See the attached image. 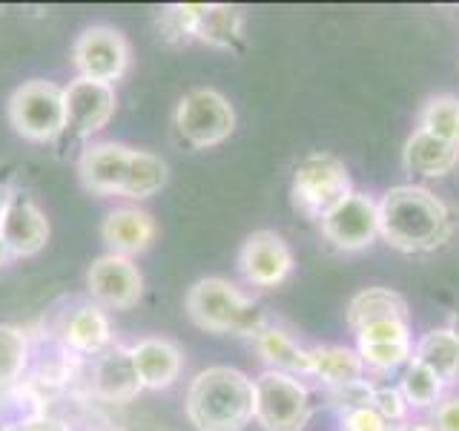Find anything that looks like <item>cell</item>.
<instances>
[{
    "label": "cell",
    "mask_w": 459,
    "mask_h": 431,
    "mask_svg": "<svg viewBox=\"0 0 459 431\" xmlns=\"http://www.w3.org/2000/svg\"><path fill=\"white\" fill-rule=\"evenodd\" d=\"M359 359L365 368L373 371H394L399 365L411 363L413 356V342H359Z\"/></svg>",
    "instance_id": "f1b7e54d"
},
{
    "label": "cell",
    "mask_w": 459,
    "mask_h": 431,
    "mask_svg": "<svg viewBox=\"0 0 459 431\" xmlns=\"http://www.w3.org/2000/svg\"><path fill=\"white\" fill-rule=\"evenodd\" d=\"M9 198H12V190H9L6 184H0V219H4V213H6Z\"/></svg>",
    "instance_id": "e575fe53"
},
{
    "label": "cell",
    "mask_w": 459,
    "mask_h": 431,
    "mask_svg": "<svg viewBox=\"0 0 459 431\" xmlns=\"http://www.w3.org/2000/svg\"><path fill=\"white\" fill-rule=\"evenodd\" d=\"M293 251L276 230H255L241 244L238 270L253 287H279L293 273Z\"/></svg>",
    "instance_id": "7c38bea8"
},
{
    "label": "cell",
    "mask_w": 459,
    "mask_h": 431,
    "mask_svg": "<svg viewBox=\"0 0 459 431\" xmlns=\"http://www.w3.org/2000/svg\"><path fill=\"white\" fill-rule=\"evenodd\" d=\"M129 354H133L141 388H150V391L169 388L184 368L181 348L167 337H143L135 345H129Z\"/></svg>",
    "instance_id": "ac0fdd59"
},
{
    "label": "cell",
    "mask_w": 459,
    "mask_h": 431,
    "mask_svg": "<svg viewBox=\"0 0 459 431\" xmlns=\"http://www.w3.org/2000/svg\"><path fill=\"white\" fill-rule=\"evenodd\" d=\"M155 236H158V224L141 207H115L107 213L104 224H100V239L107 242L109 253L129 256V259L150 251Z\"/></svg>",
    "instance_id": "d6986e66"
},
{
    "label": "cell",
    "mask_w": 459,
    "mask_h": 431,
    "mask_svg": "<svg viewBox=\"0 0 459 431\" xmlns=\"http://www.w3.org/2000/svg\"><path fill=\"white\" fill-rule=\"evenodd\" d=\"M72 64L78 78L115 86L129 69V40L115 26L95 23L72 43Z\"/></svg>",
    "instance_id": "9c48e42d"
},
{
    "label": "cell",
    "mask_w": 459,
    "mask_h": 431,
    "mask_svg": "<svg viewBox=\"0 0 459 431\" xmlns=\"http://www.w3.org/2000/svg\"><path fill=\"white\" fill-rule=\"evenodd\" d=\"M9 259H12V253H9V248H6V242L0 239V268H4V265L9 262Z\"/></svg>",
    "instance_id": "d590c367"
},
{
    "label": "cell",
    "mask_w": 459,
    "mask_h": 431,
    "mask_svg": "<svg viewBox=\"0 0 459 431\" xmlns=\"http://www.w3.org/2000/svg\"><path fill=\"white\" fill-rule=\"evenodd\" d=\"M399 391H402V397H405L408 406H413V409H430V406H437V402H439V397L445 391V383L428 365L411 359L405 374H402V388H399Z\"/></svg>",
    "instance_id": "4316f807"
},
{
    "label": "cell",
    "mask_w": 459,
    "mask_h": 431,
    "mask_svg": "<svg viewBox=\"0 0 459 431\" xmlns=\"http://www.w3.org/2000/svg\"><path fill=\"white\" fill-rule=\"evenodd\" d=\"M167 181H169V167L161 155L147 153V150H133L121 196L135 198V201L150 198L158 190H164Z\"/></svg>",
    "instance_id": "d4e9b609"
},
{
    "label": "cell",
    "mask_w": 459,
    "mask_h": 431,
    "mask_svg": "<svg viewBox=\"0 0 459 431\" xmlns=\"http://www.w3.org/2000/svg\"><path fill=\"white\" fill-rule=\"evenodd\" d=\"M411 359L428 365L445 385L459 380V339L454 337L451 328L428 330V334L416 342Z\"/></svg>",
    "instance_id": "cb8c5ba5"
},
{
    "label": "cell",
    "mask_w": 459,
    "mask_h": 431,
    "mask_svg": "<svg viewBox=\"0 0 459 431\" xmlns=\"http://www.w3.org/2000/svg\"><path fill=\"white\" fill-rule=\"evenodd\" d=\"M290 196L296 210H301L310 219H325L333 213L344 198L353 196L351 172L342 158L330 153H313L305 155L293 170Z\"/></svg>",
    "instance_id": "277c9868"
},
{
    "label": "cell",
    "mask_w": 459,
    "mask_h": 431,
    "mask_svg": "<svg viewBox=\"0 0 459 431\" xmlns=\"http://www.w3.org/2000/svg\"><path fill=\"white\" fill-rule=\"evenodd\" d=\"M29 365V337L18 325L0 322V388L12 385Z\"/></svg>",
    "instance_id": "83f0119b"
},
{
    "label": "cell",
    "mask_w": 459,
    "mask_h": 431,
    "mask_svg": "<svg viewBox=\"0 0 459 431\" xmlns=\"http://www.w3.org/2000/svg\"><path fill=\"white\" fill-rule=\"evenodd\" d=\"M402 162H405L408 172H416V176L442 179L459 164V147L425 133V129H416V133H411V138L405 141Z\"/></svg>",
    "instance_id": "ffe728a7"
},
{
    "label": "cell",
    "mask_w": 459,
    "mask_h": 431,
    "mask_svg": "<svg viewBox=\"0 0 459 431\" xmlns=\"http://www.w3.org/2000/svg\"><path fill=\"white\" fill-rule=\"evenodd\" d=\"M49 219L40 205L26 193H12L4 219H0V239L6 242L12 256H35L49 242Z\"/></svg>",
    "instance_id": "5bb4252c"
},
{
    "label": "cell",
    "mask_w": 459,
    "mask_h": 431,
    "mask_svg": "<svg viewBox=\"0 0 459 431\" xmlns=\"http://www.w3.org/2000/svg\"><path fill=\"white\" fill-rule=\"evenodd\" d=\"M451 330H454V337L459 339V308H456L454 316H451Z\"/></svg>",
    "instance_id": "8d00e7d4"
},
{
    "label": "cell",
    "mask_w": 459,
    "mask_h": 431,
    "mask_svg": "<svg viewBox=\"0 0 459 431\" xmlns=\"http://www.w3.org/2000/svg\"><path fill=\"white\" fill-rule=\"evenodd\" d=\"M86 291L100 308L129 311L143 296V277L129 256L104 253L86 270Z\"/></svg>",
    "instance_id": "30bf717a"
},
{
    "label": "cell",
    "mask_w": 459,
    "mask_h": 431,
    "mask_svg": "<svg viewBox=\"0 0 459 431\" xmlns=\"http://www.w3.org/2000/svg\"><path fill=\"white\" fill-rule=\"evenodd\" d=\"M143 391L138 371L126 345H109V348L95 356L92 365V394L107 402H129Z\"/></svg>",
    "instance_id": "e0dca14e"
},
{
    "label": "cell",
    "mask_w": 459,
    "mask_h": 431,
    "mask_svg": "<svg viewBox=\"0 0 459 431\" xmlns=\"http://www.w3.org/2000/svg\"><path fill=\"white\" fill-rule=\"evenodd\" d=\"M161 21L167 32L215 49H238L244 32V12L227 4H176L161 12Z\"/></svg>",
    "instance_id": "52a82bcc"
},
{
    "label": "cell",
    "mask_w": 459,
    "mask_h": 431,
    "mask_svg": "<svg viewBox=\"0 0 459 431\" xmlns=\"http://www.w3.org/2000/svg\"><path fill=\"white\" fill-rule=\"evenodd\" d=\"M396 431H434V426H402Z\"/></svg>",
    "instance_id": "74e56055"
},
{
    "label": "cell",
    "mask_w": 459,
    "mask_h": 431,
    "mask_svg": "<svg viewBox=\"0 0 459 431\" xmlns=\"http://www.w3.org/2000/svg\"><path fill=\"white\" fill-rule=\"evenodd\" d=\"M322 233L339 251H365L379 239V205L368 193L353 190L322 219Z\"/></svg>",
    "instance_id": "4fadbf2b"
},
{
    "label": "cell",
    "mask_w": 459,
    "mask_h": 431,
    "mask_svg": "<svg viewBox=\"0 0 459 431\" xmlns=\"http://www.w3.org/2000/svg\"><path fill=\"white\" fill-rule=\"evenodd\" d=\"M342 428L344 431H391V423L382 420L373 409H353V411H342Z\"/></svg>",
    "instance_id": "1f68e13d"
},
{
    "label": "cell",
    "mask_w": 459,
    "mask_h": 431,
    "mask_svg": "<svg viewBox=\"0 0 459 431\" xmlns=\"http://www.w3.org/2000/svg\"><path fill=\"white\" fill-rule=\"evenodd\" d=\"M420 129L459 147V95H434L420 112Z\"/></svg>",
    "instance_id": "484cf974"
},
{
    "label": "cell",
    "mask_w": 459,
    "mask_h": 431,
    "mask_svg": "<svg viewBox=\"0 0 459 431\" xmlns=\"http://www.w3.org/2000/svg\"><path fill=\"white\" fill-rule=\"evenodd\" d=\"M307 354H310V377L330 385V391L365 380V363L351 348H342V345H316V348H307Z\"/></svg>",
    "instance_id": "7402d4cb"
},
{
    "label": "cell",
    "mask_w": 459,
    "mask_h": 431,
    "mask_svg": "<svg viewBox=\"0 0 459 431\" xmlns=\"http://www.w3.org/2000/svg\"><path fill=\"white\" fill-rule=\"evenodd\" d=\"M373 411H377L382 420L387 423H396V420H405L408 414V402L402 397V391L396 388H373Z\"/></svg>",
    "instance_id": "f546056e"
},
{
    "label": "cell",
    "mask_w": 459,
    "mask_h": 431,
    "mask_svg": "<svg viewBox=\"0 0 459 431\" xmlns=\"http://www.w3.org/2000/svg\"><path fill=\"white\" fill-rule=\"evenodd\" d=\"M9 124L26 141L47 144L64 136L66 129V104L64 86L52 81H26L9 98Z\"/></svg>",
    "instance_id": "5b68a950"
},
{
    "label": "cell",
    "mask_w": 459,
    "mask_h": 431,
    "mask_svg": "<svg viewBox=\"0 0 459 431\" xmlns=\"http://www.w3.org/2000/svg\"><path fill=\"white\" fill-rule=\"evenodd\" d=\"M434 431H459V397H448L439 402Z\"/></svg>",
    "instance_id": "d6a6232c"
},
{
    "label": "cell",
    "mask_w": 459,
    "mask_h": 431,
    "mask_svg": "<svg viewBox=\"0 0 459 431\" xmlns=\"http://www.w3.org/2000/svg\"><path fill=\"white\" fill-rule=\"evenodd\" d=\"M377 322H411L408 302L391 287H365L348 305V325L353 334Z\"/></svg>",
    "instance_id": "44dd1931"
},
{
    "label": "cell",
    "mask_w": 459,
    "mask_h": 431,
    "mask_svg": "<svg viewBox=\"0 0 459 431\" xmlns=\"http://www.w3.org/2000/svg\"><path fill=\"white\" fill-rule=\"evenodd\" d=\"M255 351L270 365V371L293 374V377H305V374H310L307 348H301L287 330H281L276 325H267L262 334L255 337Z\"/></svg>",
    "instance_id": "603a6c76"
},
{
    "label": "cell",
    "mask_w": 459,
    "mask_h": 431,
    "mask_svg": "<svg viewBox=\"0 0 459 431\" xmlns=\"http://www.w3.org/2000/svg\"><path fill=\"white\" fill-rule=\"evenodd\" d=\"M176 133L193 150H210L236 133L233 104L212 86L190 90L176 107Z\"/></svg>",
    "instance_id": "8992f818"
},
{
    "label": "cell",
    "mask_w": 459,
    "mask_h": 431,
    "mask_svg": "<svg viewBox=\"0 0 459 431\" xmlns=\"http://www.w3.org/2000/svg\"><path fill=\"white\" fill-rule=\"evenodd\" d=\"M4 431H69L64 423L52 420V417H29V420H14V423H6Z\"/></svg>",
    "instance_id": "836d02e7"
},
{
    "label": "cell",
    "mask_w": 459,
    "mask_h": 431,
    "mask_svg": "<svg viewBox=\"0 0 459 431\" xmlns=\"http://www.w3.org/2000/svg\"><path fill=\"white\" fill-rule=\"evenodd\" d=\"M129 158H133V147H126V144H115V141L90 144L78 158L81 184L95 196H121Z\"/></svg>",
    "instance_id": "9a60e30c"
},
{
    "label": "cell",
    "mask_w": 459,
    "mask_h": 431,
    "mask_svg": "<svg viewBox=\"0 0 459 431\" xmlns=\"http://www.w3.org/2000/svg\"><path fill=\"white\" fill-rule=\"evenodd\" d=\"M359 342H408L411 322H377L356 334Z\"/></svg>",
    "instance_id": "4dcf8cb0"
},
{
    "label": "cell",
    "mask_w": 459,
    "mask_h": 431,
    "mask_svg": "<svg viewBox=\"0 0 459 431\" xmlns=\"http://www.w3.org/2000/svg\"><path fill=\"white\" fill-rule=\"evenodd\" d=\"M64 104H66L64 136L83 141L100 133L112 121L115 107H118V95H115V86L109 84L75 78L69 81V86H64Z\"/></svg>",
    "instance_id": "8fae6325"
},
{
    "label": "cell",
    "mask_w": 459,
    "mask_h": 431,
    "mask_svg": "<svg viewBox=\"0 0 459 431\" xmlns=\"http://www.w3.org/2000/svg\"><path fill=\"white\" fill-rule=\"evenodd\" d=\"M255 406L253 420L264 431H301L310 420V394L307 385L293 374L264 371L253 380Z\"/></svg>",
    "instance_id": "ba28073f"
},
{
    "label": "cell",
    "mask_w": 459,
    "mask_h": 431,
    "mask_svg": "<svg viewBox=\"0 0 459 431\" xmlns=\"http://www.w3.org/2000/svg\"><path fill=\"white\" fill-rule=\"evenodd\" d=\"M57 342L69 354L78 356H100L112 345V325L104 308L95 302H78L66 311L57 325Z\"/></svg>",
    "instance_id": "2e32d148"
},
{
    "label": "cell",
    "mask_w": 459,
    "mask_h": 431,
    "mask_svg": "<svg viewBox=\"0 0 459 431\" xmlns=\"http://www.w3.org/2000/svg\"><path fill=\"white\" fill-rule=\"evenodd\" d=\"M253 380L238 368L210 365L186 388V420L195 431H244L253 423Z\"/></svg>",
    "instance_id": "7a4b0ae2"
},
{
    "label": "cell",
    "mask_w": 459,
    "mask_h": 431,
    "mask_svg": "<svg viewBox=\"0 0 459 431\" xmlns=\"http://www.w3.org/2000/svg\"><path fill=\"white\" fill-rule=\"evenodd\" d=\"M184 305L190 320L210 334H238L255 339L270 325L264 308L221 277H204L193 282Z\"/></svg>",
    "instance_id": "3957f363"
},
{
    "label": "cell",
    "mask_w": 459,
    "mask_h": 431,
    "mask_svg": "<svg viewBox=\"0 0 459 431\" xmlns=\"http://www.w3.org/2000/svg\"><path fill=\"white\" fill-rule=\"evenodd\" d=\"M379 205V236L399 253H430L451 236V210L422 184L391 187Z\"/></svg>",
    "instance_id": "6da1fadb"
}]
</instances>
